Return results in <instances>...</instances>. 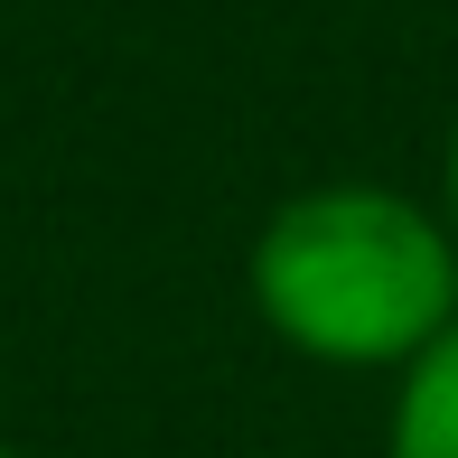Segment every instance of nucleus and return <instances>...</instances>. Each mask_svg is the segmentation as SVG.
I'll return each mask as SVG.
<instances>
[{"label":"nucleus","mask_w":458,"mask_h":458,"mask_svg":"<svg viewBox=\"0 0 458 458\" xmlns=\"http://www.w3.org/2000/svg\"><path fill=\"white\" fill-rule=\"evenodd\" d=\"M384 458H458V318H449L403 374H393Z\"/></svg>","instance_id":"f03ea898"},{"label":"nucleus","mask_w":458,"mask_h":458,"mask_svg":"<svg viewBox=\"0 0 458 458\" xmlns=\"http://www.w3.org/2000/svg\"><path fill=\"white\" fill-rule=\"evenodd\" d=\"M440 216H449V243H458V113H449V150H440Z\"/></svg>","instance_id":"7ed1b4c3"},{"label":"nucleus","mask_w":458,"mask_h":458,"mask_svg":"<svg viewBox=\"0 0 458 458\" xmlns=\"http://www.w3.org/2000/svg\"><path fill=\"white\" fill-rule=\"evenodd\" d=\"M243 300L318 374H403L458 318L449 216L384 178L290 187L243 243Z\"/></svg>","instance_id":"f257e3e1"},{"label":"nucleus","mask_w":458,"mask_h":458,"mask_svg":"<svg viewBox=\"0 0 458 458\" xmlns=\"http://www.w3.org/2000/svg\"><path fill=\"white\" fill-rule=\"evenodd\" d=\"M0 458H29V449H10V440H0Z\"/></svg>","instance_id":"20e7f679"}]
</instances>
